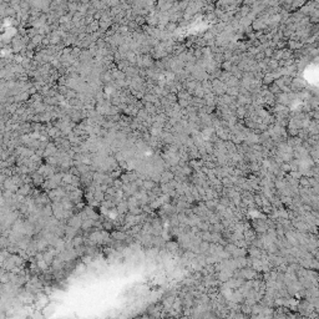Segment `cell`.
<instances>
[{"label": "cell", "mask_w": 319, "mask_h": 319, "mask_svg": "<svg viewBox=\"0 0 319 319\" xmlns=\"http://www.w3.org/2000/svg\"><path fill=\"white\" fill-rule=\"evenodd\" d=\"M55 153V147L54 146H47V148H46V151H45V155L46 156H51V155H54Z\"/></svg>", "instance_id": "5"}, {"label": "cell", "mask_w": 319, "mask_h": 319, "mask_svg": "<svg viewBox=\"0 0 319 319\" xmlns=\"http://www.w3.org/2000/svg\"><path fill=\"white\" fill-rule=\"evenodd\" d=\"M84 268H85V266H84V264H81V266L79 264V266H77V268H76V269H77L76 272H77V273H81V272H84Z\"/></svg>", "instance_id": "8"}, {"label": "cell", "mask_w": 319, "mask_h": 319, "mask_svg": "<svg viewBox=\"0 0 319 319\" xmlns=\"http://www.w3.org/2000/svg\"><path fill=\"white\" fill-rule=\"evenodd\" d=\"M81 243H82V238H81V237H76V238H74V241H73V246H74V247H79Z\"/></svg>", "instance_id": "7"}, {"label": "cell", "mask_w": 319, "mask_h": 319, "mask_svg": "<svg viewBox=\"0 0 319 319\" xmlns=\"http://www.w3.org/2000/svg\"><path fill=\"white\" fill-rule=\"evenodd\" d=\"M82 221L84 219H81V216L79 214V216H75V217H73L71 218L70 221H69V226H71V227H74V228H80V226L82 225Z\"/></svg>", "instance_id": "1"}, {"label": "cell", "mask_w": 319, "mask_h": 319, "mask_svg": "<svg viewBox=\"0 0 319 319\" xmlns=\"http://www.w3.org/2000/svg\"><path fill=\"white\" fill-rule=\"evenodd\" d=\"M113 185H115L116 187H120V186H121L122 183H121V181H118V179H116V181H113Z\"/></svg>", "instance_id": "9"}, {"label": "cell", "mask_w": 319, "mask_h": 319, "mask_svg": "<svg viewBox=\"0 0 319 319\" xmlns=\"http://www.w3.org/2000/svg\"><path fill=\"white\" fill-rule=\"evenodd\" d=\"M20 299L23 303H33L34 297H33V294H30V293H24V294H21Z\"/></svg>", "instance_id": "2"}, {"label": "cell", "mask_w": 319, "mask_h": 319, "mask_svg": "<svg viewBox=\"0 0 319 319\" xmlns=\"http://www.w3.org/2000/svg\"><path fill=\"white\" fill-rule=\"evenodd\" d=\"M143 190H153L155 188V183L152 181H143Z\"/></svg>", "instance_id": "4"}, {"label": "cell", "mask_w": 319, "mask_h": 319, "mask_svg": "<svg viewBox=\"0 0 319 319\" xmlns=\"http://www.w3.org/2000/svg\"><path fill=\"white\" fill-rule=\"evenodd\" d=\"M141 208H138V207H134V208H130V213L132 214H135V216H138V214H141Z\"/></svg>", "instance_id": "6"}, {"label": "cell", "mask_w": 319, "mask_h": 319, "mask_svg": "<svg viewBox=\"0 0 319 319\" xmlns=\"http://www.w3.org/2000/svg\"><path fill=\"white\" fill-rule=\"evenodd\" d=\"M17 192H19V195H21V196H26V195L29 193V192H30V186H29L28 183L23 185L21 187L19 188V191H17Z\"/></svg>", "instance_id": "3"}]
</instances>
